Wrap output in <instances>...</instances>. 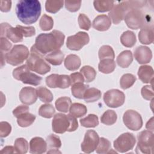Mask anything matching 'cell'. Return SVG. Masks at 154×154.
<instances>
[{"label":"cell","instance_id":"6da1fadb","mask_svg":"<svg viewBox=\"0 0 154 154\" xmlns=\"http://www.w3.org/2000/svg\"><path fill=\"white\" fill-rule=\"evenodd\" d=\"M65 35L58 30L49 33H41L35 38L34 47L42 54H46L60 49L64 42Z\"/></svg>","mask_w":154,"mask_h":154},{"label":"cell","instance_id":"ab89813d","mask_svg":"<svg viewBox=\"0 0 154 154\" xmlns=\"http://www.w3.org/2000/svg\"><path fill=\"white\" fill-rule=\"evenodd\" d=\"M136 77L131 73H125L120 78V85L122 89L126 90L132 87L136 81Z\"/></svg>","mask_w":154,"mask_h":154},{"label":"cell","instance_id":"1f68e13d","mask_svg":"<svg viewBox=\"0 0 154 154\" xmlns=\"http://www.w3.org/2000/svg\"><path fill=\"white\" fill-rule=\"evenodd\" d=\"M88 88V85L83 83H76L72 85L71 91L72 95L78 99H83L84 94L86 90Z\"/></svg>","mask_w":154,"mask_h":154},{"label":"cell","instance_id":"b9f144b4","mask_svg":"<svg viewBox=\"0 0 154 154\" xmlns=\"http://www.w3.org/2000/svg\"><path fill=\"white\" fill-rule=\"evenodd\" d=\"M55 112L54 107L51 104H44L40 106L38 109V114L45 118L50 119Z\"/></svg>","mask_w":154,"mask_h":154},{"label":"cell","instance_id":"8d00e7d4","mask_svg":"<svg viewBox=\"0 0 154 154\" xmlns=\"http://www.w3.org/2000/svg\"><path fill=\"white\" fill-rule=\"evenodd\" d=\"M64 3L63 1L48 0L45 3L46 10L51 13H56L63 7Z\"/></svg>","mask_w":154,"mask_h":154},{"label":"cell","instance_id":"8fae6325","mask_svg":"<svg viewBox=\"0 0 154 154\" xmlns=\"http://www.w3.org/2000/svg\"><path fill=\"white\" fill-rule=\"evenodd\" d=\"M125 100L123 92L118 89H111L106 91L103 94V101L111 108H117L122 106Z\"/></svg>","mask_w":154,"mask_h":154},{"label":"cell","instance_id":"f5cc1de1","mask_svg":"<svg viewBox=\"0 0 154 154\" xmlns=\"http://www.w3.org/2000/svg\"><path fill=\"white\" fill-rule=\"evenodd\" d=\"M71 85L76 83H83L85 81L83 75L80 72H74L70 75Z\"/></svg>","mask_w":154,"mask_h":154},{"label":"cell","instance_id":"91938a15","mask_svg":"<svg viewBox=\"0 0 154 154\" xmlns=\"http://www.w3.org/2000/svg\"><path fill=\"white\" fill-rule=\"evenodd\" d=\"M47 153H61V152H60L58 149H50V150L48 151Z\"/></svg>","mask_w":154,"mask_h":154},{"label":"cell","instance_id":"8992f818","mask_svg":"<svg viewBox=\"0 0 154 154\" xmlns=\"http://www.w3.org/2000/svg\"><path fill=\"white\" fill-rule=\"evenodd\" d=\"M127 26L132 29H138L149 24L147 16L141 8H134L129 10L124 17Z\"/></svg>","mask_w":154,"mask_h":154},{"label":"cell","instance_id":"7402d4cb","mask_svg":"<svg viewBox=\"0 0 154 154\" xmlns=\"http://www.w3.org/2000/svg\"><path fill=\"white\" fill-rule=\"evenodd\" d=\"M133 57L132 52L129 50L122 51L117 57L116 61L117 64L122 68H127L132 63Z\"/></svg>","mask_w":154,"mask_h":154},{"label":"cell","instance_id":"9a60e30c","mask_svg":"<svg viewBox=\"0 0 154 154\" xmlns=\"http://www.w3.org/2000/svg\"><path fill=\"white\" fill-rule=\"evenodd\" d=\"M5 36L14 43L22 42L23 37L17 26L14 28L8 23H2L1 24V37Z\"/></svg>","mask_w":154,"mask_h":154},{"label":"cell","instance_id":"74e56055","mask_svg":"<svg viewBox=\"0 0 154 154\" xmlns=\"http://www.w3.org/2000/svg\"><path fill=\"white\" fill-rule=\"evenodd\" d=\"M80 73L83 75L85 81L90 82L93 81L96 76L95 69L90 66H84L80 69Z\"/></svg>","mask_w":154,"mask_h":154},{"label":"cell","instance_id":"4dcf8cb0","mask_svg":"<svg viewBox=\"0 0 154 154\" xmlns=\"http://www.w3.org/2000/svg\"><path fill=\"white\" fill-rule=\"evenodd\" d=\"M55 104L56 109L58 111L63 112H67L72 104V100L69 97H61L57 99Z\"/></svg>","mask_w":154,"mask_h":154},{"label":"cell","instance_id":"cb8c5ba5","mask_svg":"<svg viewBox=\"0 0 154 154\" xmlns=\"http://www.w3.org/2000/svg\"><path fill=\"white\" fill-rule=\"evenodd\" d=\"M64 58V55L60 49L54 51L48 54L45 57V60L54 66L60 65Z\"/></svg>","mask_w":154,"mask_h":154},{"label":"cell","instance_id":"4316f807","mask_svg":"<svg viewBox=\"0 0 154 154\" xmlns=\"http://www.w3.org/2000/svg\"><path fill=\"white\" fill-rule=\"evenodd\" d=\"M101 91L97 88L94 87L88 88L84 94L83 99L87 103L94 102L101 97Z\"/></svg>","mask_w":154,"mask_h":154},{"label":"cell","instance_id":"7c38bea8","mask_svg":"<svg viewBox=\"0 0 154 154\" xmlns=\"http://www.w3.org/2000/svg\"><path fill=\"white\" fill-rule=\"evenodd\" d=\"M123 121L125 126L132 131H138L143 126L141 115L133 109H128L125 111L123 116Z\"/></svg>","mask_w":154,"mask_h":154},{"label":"cell","instance_id":"9f6ffc18","mask_svg":"<svg viewBox=\"0 0 154 154\" xmlns=\"http://www.w3.org/2000/svg\"><path fill=\"white\" fill-rule=\"evenodd\" d=\"M0 9L2 12H8L10 10L11 7V1H1Z\"/></svg>","mask_w":154,"mask_h":154},{"label":"cell","instance_id":"603a6c76","mask_svg":"<svg viewBox=\"0 0 154 154\" xmlns=\"http://www.w3.org/2000/svg\"><path fill=\"white\" fill-rule=\"evenodd\" d=\"M81 59L75 54L68 55L64 60V66L70 71H75L78 69L81 66Z\"/></svg>","mask_w":154,"mask_h":154},{"label":"cell","instance_id":"ba28073f","mask_svg":"<svg viewBox=\"0 0 154 154\" xmlns=\"http://www.w3.org/2000/svg\"><path fill=\"white\" fill-rule=\"evenodd\" d=\"M13 76L17 80L21 81L23 84L34 86L39 85L42 80L41 76L30 72V69L26 64L22 65L13 71Z\"/></svg>","mask_w":154,"mask_h":154},{"label":"cell","instance_id":"d4e9b609","mask_svg":"<svg viewBox=\"0 0 154 154\" xmlns=\"http://www.w3.org/2000/svg\"><path fill=\"white\" fill-rule=\"evenodd\" d=\"M116 63L112 59H103L100 60L98 69L103 73L108 74L112 73L116 69Z\"/></svg>","mask_w":154,"mask_h":154},{"label":"cell","instance_id":"3957f363","mask_svg":"<svg viewBox=\"0 0 154 154\" xmlns=\"http://www.w3.org/2000/svg\"><path fill=\"white\" fill-rule=\"evenodd\" d=\"M147 2L146 1H125L114 5L108 13L111 20L114 24H119L131 10L141 8Z\"/></svg>","mask_w":154,"mask_h":154},{"label":"cell","instance_id":"d6986e66","mask_svg":"<svg viewBox=\"0 0 154 154\" xmlns=\"http://www.w3.org/2000/svg\"><path fill=\"white\" fill-rule=\"evenodd\" d=\"M47 143L42 138L35 137L32 138L29 142V152L33 154H41L46 152Z\"/></svg>","mask_w":154,"mask_h":154},{"label":"cell","instance_id":"5bb4252c","mask_svg":"<svg viewBox=\"0 0 154 154\" xmlns=\"http://www.w3.org/2000/svg\"><path fill=\"white\" fill-rule=\"evenodd\" d=\"M99 137L97 133L94 130H88L84 136L83 141L81 143V150L86 153H90L94 152L98 144Z\"/></svg>","mask_w":154,"mask_h":154},{"label":"cell","instance_id":"11a10c76","mask_svg":"<svg viewBox=\"0 0 154 154\" xmlns=\"http://www.w3.org/2000/svg\"><path fill=\"white\" fill-rule=\"evenodd\" d=\"M28 111H29L28 106L25 105H20L13 109V114L14 116V117L17 118L21 114L26 112H28Z\"/></svg>","mask_w":154,"mask_h":154},{"label":"cell","instance_id":"db71d44e","mask_svg":"<svg viewBox=\"0 0 154 154\" xmlns=\"http://www.w3.org/2000/svg\"><path fill=\"white\" fill-rule=\"evenodd\" d=\"M0 48H1V52H7L8 51L12 46V44L4 37H1L0 38Z\"/></svg>","mask_w":154,"mask_h":154},{"label":"cell","instance_id":"7bdbcfd3","mask_svg":"<svg viewBox=\"0 0 154 154\" xmlns=\"http://www.w3.org/2000/svg\"><path fill=\"white\" fill-rule=\"evenodd\" d=\"M39 26L43 31L51 30L54 26V20L50 16L44 14L40 19Z\"/></svg>","mask_w":154,"mask_h":154},{"label":"cell","instance_id":"484cf974","mask_svg":"<svg viewBox=\"0 0 154 154\" xmlns=\"http://www.w3.org/2000/svg\"><path fill=\"white\" fill-rule=\"evenodd\" d=\"M120 42L124 46L131 48L135 45L137 42L135 34L131 31H126L122 34L120 37Z\"/></svg>","mask_w":154,"mask_h":154},{"label":"cell","instance_id":"681fc988","mask_svg":"<svg viewBox=\"0 0 154 154\" xmlns=\"http://www.w3.org/2000/svg\"><path fill=\"white\" fill-rule=\"evenodd\" d=\"M11 131V126L7 122H1L0 123V136L2 138L7 137Z\"/></svg>","mask_w":154,"mask_h":154},{"label":"cell","instance_id":"30bf717a","mask_svg":"<svg viewBox=\"0 0 154 154\" xmlns=\"http://www.w3.org/2000/svg\"><path fill=\"white\" fill-rule=\"evenodd\" d=\"M136 143L135 136L129 132H125L119 136L114 140L113 146L116 150L124 153L132 150Z\"/></svg>","mask_w":154,"mask_h":154},{"label":"cell","instance_id":"f1b7e54d","mask_svg":"<svg viewBox=\"0 0 154 154\" xmlns=\"http://www.w3.org/2000/svg\"><path fill=\"white\" fill-rule=\"evenodd\" d=\"M35 115L29 112H26L17 117V123L19 126L25 128L31 125L35 121Z\"/></svg>","mask_w":154,"mask_h":154},{"label":"cell","instance_id":"f35d334b","mask_svg":"<svg viewBox=\"0 0 154 154\" xmlns=\"http://www.w3.org/2000/svg\"><path fill=\"white\" fill-rule=\"evenodd\" d=\"M111 149V142L106 138L101 137L99 138V141L97 147L96 149V153L99 154L108 153Z\"/></svg>","mask_w":154,"mask_h":154},{"label":"cell","instance_id":"836d02e7","mask_svg":"<svg viewBox=\"0 0 154 154\" xmlns=\"http://www.w3.org/2000/svg\"><path fill=\"white\" fill-rule=\"evenodd\" d=\"M114 1H94L93 5L99 12H106L111 10L114 6Z\"/></svg>","mask_w":154,"mask_h":154},{"label":"cell","instance_id":"c3c4849f","mask_svg":"<svg viewBox=\"0 0 154 154\" xmlns=\"http://www.w3.org/2000/svg\"><path fill=\"white\" fill-rule=\"evenodd\" d=\"M141 95L146 100H153L154 97V93L153 90V87L152 85H145L141 88Z\"/></svg>","mask_w":154,"mask_h":154},{"label":"cell","instance_id":"f907efd6","mask_svg":"<svg viewBox=\"0 0 154 154\" xmlns=\"http://www.w3.org/2000/svg\"><path fill=\"white\" fill-rule=\"evenodd\" d=\"M59 75L51 74L46 78V84L50 88H57Z\"/></svg>","mask_w":154,"mask_h":154},{"label":"cell","instance_id":"ac0fdd59","mask_svg":"<svg viewBox=\"0 0 154 154\" xmlns=\"http://www.w3.org/2000/svg\"><path fill=\"white\" fill-rule=\"evenodd\" d=\"M138 39L141 43L150 45L154 40V31L153 25H147L141 28L138 32Z\"/></svg>","mask_w":154,"mask_h":154},{"label":"cell","instance_id":"d590c367","mask_svg":"<svg viewBox=\"0 0 154 154\" xmlns=\"http://www.w3.org/2000/svg\"><path fill=\"white\" fill-rule=\"evenodd\" d=\"M98 55L100 60L103 59H112L115 58L114 51L112 47L109 45H103L99 50Z\"/></svg>","mask_w":154,"mask_h":154},{"label":"cell","instance_id":"e0dca14e","mask_svg":"<svg viewBox=\"0 0 154 154\" xmlns=\"http://www.w3.org/2000/svg\"><path fill=\"white\" fill-rule=\"evenodd\" d=\"M135 60L139 64H144L149 63L152 58L151 49L145 46H138L134 53Z\"/></svg>","mask_w":154,"mask_h":154},{"label":"cell","instance_id":"f546056e","mask_svg":"<svg viewBox=\"0 0 154 154\" xmlns=\"http://www.w3.org/2000/svg\"><path fill=\"white\" fill-rule=\"evenodd\" d=\"M37 97L45 103H49L52 101L54 97L51 91L45 87H38L36 88Z\"/></svg>","mask_w":154,"mask_h":154},{"label":"cell","instance_id":"83f0119b","mask_svg":"<svg viewBox=\"0 0 154 154\" xmlns=\"http://www.w3.org/2000/svg\"><path fill=\"white\" fill-rule=\"evenodd\" d=\"M87 112V109L86 106L80 103H73L71 104L69 108V114L76 118L84 116Z\"/></svg>","mask_w":154,"mask_h":154},{"label":"cell","instance_id":"60d3db41","mask_svg":"<svg viewBox=\"0 0 154 154\" xmlns=\"http://www.w3.org/2000/svg\"><path fill=\"white\" fill-rule=\"evenodd\" d=\"M16 152L20 154L26 153L28 150L29 144L27 140L23 138H17L14 141Z\"/></svg>","mask_w":154,"mask_h":154},{"label":"cell","instance_id":"4fadbf2b","mask_svg":"<svg viewBox=\"0 0 154 154\" xmlns=\"http://www.w3.org/2000/svg\"><path fill=\"white\" fill-rule=\"evenodd\" d=\"M90 41L88 34L83 31H79L75 35L69 36L67 38V48L73 51H79Z\"/></svg>","mask_w":154,"mask_h":154},{"label":"cell","instance_id":"680465c9","mask_svg":"<svg viewBox=\"0 0 154 154\" xmlns=\"http://www.w3.org/2000/svg\"><path fill=\"white\" fill-rule=\"evenodd\" d=\"M146 128L149 131H153V117H151V119L147 122L146 125Z\"/></svg>","mask_w":154,"mask_h":154},{"label":"cell","instance_id":"f6af8a7d","mask_svg":"<svg viewBox=\"0 0 154 154\" xmlns=\"http://www.w3.org/2000/svg\"><path fill=\"white\" fill-rule=\"evenodd\" d=\"M78 22L79 26L81 29L88 31L91 27V21L88 17V16H86L85 14L80 13L79 14Z\"/></svg>","mask_w":154,"mask_h":154},{"label":"cell","instance_id":"ffe728a7","mask_svg":"<svg viewBox=\"0 0 154 154\" xmlns=\"http://www.w3.org/2000/svg\"><path fill=\"white\" fill-rule=\"evenodd\" d=\"M111 25L109 17L106 14H100L97 16L93 21V27L99 31H105L108 30Z\"/></svg>","mask_w":154,"mask_h":154},{"label":"cell","instance_id":"bcb514c9","mask_svg":"<svg viewBox=\"0 0 154 154\" xmlns=\"http://www.w3.org/2000/svg\"><path fill=\"white\" fill-rule=\"evenodd\" d=\"M81 1H65L64 5L66 8L71 12L77 11L81 7Z\"/></svg>","mask_w":154,"mask_h":154},{"label":"cell","instance_id":"d6a6232c","mask_svg":"<svg viewBox=\"0 0 154 154\" xmlns=\"http://www.w3.org/2000/svg\"><path fill=\"white\" fill-rule=\"evenodd\" d=\"M117 119V116L116 112L113 110L108 109L101 116L100 121L104 125H112L116 122Z\"/></svg>","mask_w":154,"mask_h":154},{"label":"cell","instance_id":"52a82bcc","mask_svg":"<svg viewBox=\"0 0 154 154\" xmlns=\"http://www.w3.org/2000/svg\"><path fill=\"white\" fill-rule=\"evenodd\" d=\"M4 55L7 63L12 66H17L23 63L25 60H27L29 55V52L26 46L16 45Z\"/></svg>","mask_w":154,"mask_h":154},{"label":"cell","instance_id":"9c48e42d","mask_svg":"<svg viewBox=\"0 0 154 154\" xmlns=\"http://www.w3.org/2000/svg\"><path fill=\"white\" fill-rule=\"evenodd\" d=\"M137 138L138 143L136 147L137 153L145 154L153 153L154 137L152 131L147 130L143 131L138 134Z\"/></svg>","mask_w":154,"mask_h":154},{"label":"cell","instance_id":"2e32d148","mask_svg":"<svg viewBox=\"0 0 154 154\" xmlns=\"http://www.w3.org/2000/svg\"><path fill=\"white\" fill-rule=\"evenodd\" d=\"M19 99L25 105H29L34 103L37 99L36 89L31 87L22 88L19 93Z\"/></svg>","mask_w":154,"mask_h":154},{"label":"cell","instance_id":"7a4b0ae2","mask_svg":"<svg viewBox=\"0 0 154 154\" xmlns=\"http://www.w3.org/2000/svg\"><path fill=\"white\" fill-rule=\"evenodd\" d=\"M41 4L37 0H20L16 4L18 19L26 25L35 23L41 14Z\"/></svg>","mask_w":154,"mask_h":154},{"label":"cell","instance_id":"277c9868","mask_svg":"<svg viewBox=\"0 0 154 154\" xmlns=\"http://www.w3.org/2000/svg\"><path fill=\"white\" fill-rule=\"evenodd\" d=\"M52 128L54 132L63 134L66 131L73 132L78 128V121L74 116L69 114H56L52 122Z\"/></svg>","mask_w":154,"mask_h":154},{"label":"cell","instance_id":"44dd1931","mask_svg":"<svg viewBox=\"0 0 154 154\" xmlns=\"http://www.w3.org/2000/svg\"><path fill=\"white\" fill-rule=\"evenodd\" d=\"M138 76L143 83H152L154 76L153 69L149 65L141 66L138 69Z\"/></svg>","mask_w":154,"mask_h":154},{"label":"cell","instance_id":"ee69618b","mask_svg":"<svg viewBox=\"0 0 154 154\" xmlns=\"http://www.w3.org/2000/svg\"><path fill=\"white\" fill-rule=\"evenodd\" d=\"M46 141L50 149H58L61 146V141L60 137L55 134H50L48 136Z\"/></svg>","mask_w":154,"mask_h":154},{"label":"cell","instance_id":"816d5d0a","mask_svg":"<svg viewBox=\"0 0 154 154\" xmlns=\"http://www.w3.org/2000/svg\"><path fill=\"white\" fill-rule=\"evenodd\" d=\"M20 29L22 34L25 37H32L35 34V28L32 26H23L22 25H17Z\"/></svg>","mask_w":154,"mask_h":154},{"label":"cell","instance_id":"7dc6e473","mask_svg":"<svg viewBox=\"0 0 154 154\" xmlns=\"http://www.w3.org/2000/svg\"><path fill=\"white\" fill-rule=\"evenodd\" d=\"M70 76L67 75H59L58 81V87L60 88H68L71 85Z\"/></svg>","mask_w":154,"mask_h":154},{"label":"cell","instance_id":"5b68a950","mask_svg":"<svg viewBox=\"0 0 154 154\" xmlns=\"http://www.w3.org/2000/svg\"><path fill=\"white\" fill-rule=\"evenodd\" d=\"M45 57L32 45L31 48L30 54L26 60V64L30 70L40 75H45L51 70V66L45 60Z\"/></svg>","mask_w":154,"mask_h":154},{"label":"cell","instance_id":"6f0895ef","mask_svg":"<svg viewBox=\"0 0 154 154\" xmlns=\"http://www.w3.org/2000/svg\"><path fill=\"white\" fill-rule=\"evenodd\" d=\"M16 152L14 147L11 146H7L4 147L0 152L1 154H5V153H14Z\"/></svg>","mask_w":154,"mask_h":154},{"label":"cell","instance_id":"e575fe53","mask_svg":"<svg viewBox=\"0 0 154 154\" xmlns=\"http://www.w3.org/2000/svg\"><path fill=\"white\" fill-rule=\"evenodd\" d=\"M81 125L85 128H94L99 125L98 117L93 114H90L87 117L81 119Z\"/></svg>","mask_w":154,"mask_h":154}]
</instances>
